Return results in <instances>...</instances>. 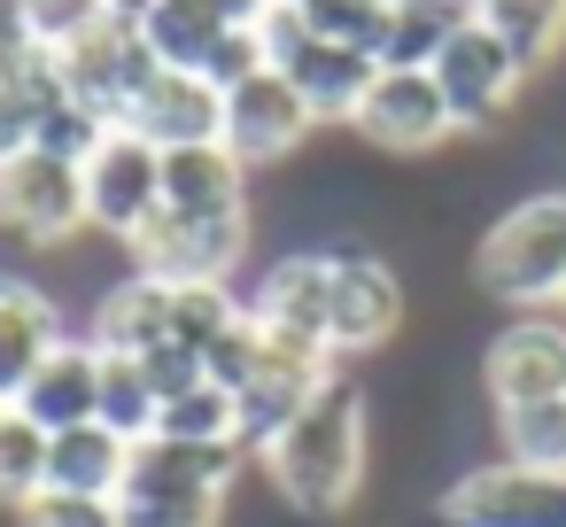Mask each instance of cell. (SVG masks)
<instances>
[{"instance_id":"obj_6","label":"cell","mask_w":566,"mask_h":527,"mask_svg":"<svg viewBox=\"0 0 566 527\" xmlns=\"http://www.w3.org/2000/svg\"><path fill=\"white\" fill-rule=\"evenodd\" d=\"M55 71H63V94L94 117V125H125V109L140 102V86L164 71L140 40V24H117L102 17L94 32H78L71 48H55Z\"/></svg>"},{"instance_id":"obj_29","label":"cell","mask_w":566,"mask_h":527,"mask_svg":"<svg viewBox=\"0 0 566 527\" xmlns=\"http://www.w3.org/2000/svg\"><path fill=\"white\" fill-rule=\"evenodd\" d=\"M303 24L318 40H342V48H365L380 55V32H388V0H303Z\"/></svg>"},{"instance_id":"obj_33","label":"cell","mask_w":566,"mask_h":527,"mask_svg":"<svg viewBox=\"0 0 566 527\" xmlns=\"http://www.w3.org/2000/svg\"><path fill=\"white\" fill-rule=\"evenodd\" d=\"M264 71V40L256 32H226L218 48H210V63H202V78L218 86V94H233L241 78H256Z\"/></svg>"},{"instance_id":"obj_19","label":"cell","mask_w":566,"mask_h":527,"mask_svg":"<svg viewBox=\"0 0 566 527\" xmlns=\"http://www.w3.org/2000/svg\"><path fill=\"white\" fill-rule=\"evenodd\" d=\"M55 341H63L55 295L32 287V280H0V403H9V396L40 372V357H48Z\"/></svg>"},{"instance_id":"obj_32","label":"cell","mask_w":566,"mask_h":527,"mask_svg":"<svg viewBox=\"0 0 566 527\" xmlns=\"http://www.w3.org/2000/svg\"><path fill=\"white\" fill-rule=\"evenodd\" d=\"M24 527H117V504L109 496H71V488H40L24 512Z\"/></svg>"},{"instance_id":"obj_38","label":"cell","mask_w":566,"mask_h":527,"mask_svg":"<svg viewBox=\"0 0 566 527\" xmlns=\"http://www.w3.org/2000/svg\"><path fill=\"white\" fill-rule=\"evenodd\" d=\"M287 9H303V0H287Z\"/></svg>"},{"instance_id":"obj_26","label":"cell","mask_w":566,"mask_h":527,"mask_svg":"<svg viewBox=\"0 0 566 527\" xmlns=\"http://www.w3.org/2000/svg\"><path fill=\"white\" fill-rule=\"evenodd\" d=\"M40 488H48V434L17 403H0V504L24 512Z\"/></svg>"},{"instance_id":"obj_12","label":"cell","mask_w":566,"mask_h":527,"mask_svg":"<svg viewBox=\"0 0 566 527\" xmlns=\"http://www.w3.org/2000/svg\"><path fill=\"white\" fill-rule=\"evenodd\" d=\"M241 249H249V218H171V210H156L133 233V272L171 280V287H187V280H233Z\"/></svg>"},{"instance_id":"obj_2","label":"cell","mask_w":566,"mask_h":527,"mask_svg":"<svg viewBox=\"0 0 566 527\" xmlns=\"http://www.w3.org/2000/svg\"><path fill=\"white\" fill-rule=\"evenodd\" d=\"M249 465L241 442H133L117 481V527H218L226 488Z\"/></svg>"},{"instance_id":"obj_1","label":"cell","mask_w":566,"mask_h":527,"mask_svg":"<svg viewBox=\"0 0 566 527\" xmlns=\"http://www.w3.org/2000/svg\"><path fill=\"white\" fill-rule=\"evenodd\" d=\"M365 450H373L365 388L334 372V380L256 450V465L272 473V488H280L303 519H334V512H349L357 488H365Z\"/></svg>"},{"instance_id":"obj_15","label":"cell","mask_w":566,"mask_h":527,"mask_svg":"<svg viewBox=\"0 0 566 527\" xmlns=\"http://www.w3.org/2000/svg\"><path fill=\"white\" fill-rule=\"evenodd\" d=\"M125 125L148 140V148H210L218 140V125H226V94L210 86V78H195V71H156L148 86H140V102L125 109Z\"/></svg>"},{"instance_id":"obj_4","label":"cell","mask_w":566,"mask_h":527,"mask_svg":"<svg viewBox=\"0 0 566 527\" xmlns=\"http://www.w3.org/2000/svg\"><path fill=\"white\" fill-rule=\"evenodd\" d=\"M256 40H264V63L303 94V109H311L318 125H349L357 102H365V86L380 78V63H373L365 48L318 40V32L303 24V9H287V0H272V17L256 24Z\"/></svg>"},{"instance_id":"obj_17","label":"cell","mask_w":566,"mask_h":527,"mask_svg":"<svg viewBox=\"0 0 566 527\" xmlns=\"http://www.w3.org/2000/svg\"><path fill=\"white\" fill-rule=\"evenodd\" d=\"M40 434H71V426H86L94 411H102V349L94 341H55L48 357H40V372L9 396Z\"/></svg>"},{"instance_id":"obj_36","label":"cell","mask_w":566,"mask_h":527,"mask_svg":"<svg viewBox=\"0 0 566 527\" xmlns=\"http://www.w3.org/2000/svg\"><path fill=\"white\" fill-rule=\"evenodd\" d=\"M202 9H218L226 24H241V32H256V24L272 17V0H202Z\"/></svg>"},{"instance_id":"obj_7","label":"cell","mask_w":566,"mask_h":527,"mask_svg":"<svg viewBox=\"0 0 566 527\" xmlns=\"http://www.w3.org/2000/svg\"><path fill=\"white\" fill-rule=\"evenodd\" d=\"M0 225L40 241V249L86 233L78 156H55V148H9V156H0Z\"/></svg>"},{"instance_id":"obj_34","label":"cell","mask_w":566,"mask_h":527,"mask_svg":"<svg viewBox=\"0 0 566 527\" xmlns=\"http://www.w3.org/2000/svg\"><path fill=\"white\" fill-rule=\"evenodd\" d=\"M140 372H148L156 403H171V396H187V388L202 380V357H195V349H179V341H156V349L140 357Z\"/></svg>"},{"instance_id":"obj_37","label":"cell","mask_w":566,"mask_h":527,"mask_svg":"<svg viewBox=\"0 0 566 527\" xmlns=\"http://www.w3.org/2000/svg\"><path fill=\"white\" fill-rule=\"evenodd\" d=\"M102 9H109L117 24H148V17L164 9V0H102Z\"/></svg>"},{"instance_id":"obj_20","label":"cell","mask_w":566,"mask_h":527,"mask_svg":"<svg viewBox=\"0 0 566 527\" xmlns=\"http://www.w3.org/2000/svg\"><path fill=\"white\" fill-rule=\"evenodd\" d=\"M102 357H148L156 341H171V280H117L102 303H94V334H86Z\"/></svg>"},{"instance_id":"obj_18","label":"cell","mask_w":566,"mask_h":527,"mask_svg":"<svg viewBox=\"0 0 566 527\" xmlns=\"http://www.w3.org/2000/svg\"><path fill=\"white\" fill-rule=\"evenodd\" d=\"M164 210L171 218H249V171L210 140V148H171L164 156Z\"/></svg>"},{"instance_id":"obj_21","label":"cell","mask_w":566,"mask_h":527,"mask_svg":"<svg viewBox=\"0 0 566 527\" xmlns=\"http://www.w3.org/2000/svg\"><path fill=\"white\" fill-rule=\"evenodd\" d=\"M473 24V0H388V32H380V71H434V55Z\"/></svg>"},{"instance_id":"obj_9","label":"cell","mask_w":566,"mask_h":527,"mask_svg":"<svg viewBox=\"0 0 566 527\" xmlns=\"http://www.w3.org/2000/svg\"><path fill=\"white\" fill-rule=\"evenodd\" d=\"M442 527H566V473L489 457L442 488Z\"/></svg>"},{"instance_id":"obj_31","label":"cell","mask_w":566,"mask_h":527,"mask_svg":"<svg viewBox=\"0 0 566 527\" xmlns=\"http://www.w3.org/2000/svg\"><path fill=\"white\" fill-rule=\"evenodd\" d=\"M256 357H264V334H256V318H249V303H241V318L202 349V380L226 388V396H241V388L256 380Z\"/></svg>"},{"instance_id":"obj_10","label":"cell","mask_w":566,"mask_h":527,"mask_svg":"<svg viewBox=\"0 0 566 527\" xmlns=\"http://www.w3.org/2000/svg\"><path fill=\"white\" fill-rule=\"evenodd\" d=\"M403 326V280L373 249H334V295H326V349L334 357H373Z\"/></svg>"},{"instance_id":"obj_16","label":"cell","mask_w":566,"mask_h":527,"mask_svg":"<svg viewBox=\"0 0 566 527\" xmlns=\"http://www.w3.org/2000/svg\"><path fill=\"white\" fill-rule=\"evenodd\" d=\"M326 295H334V256L295 249V256H280V264L256 280L249 318H256L264 334H280V341H311V349H326Z\"/></svg>"},{"instance_id":"obj_25","label":"cell","mask_w":566,"mask_h":527,"mask_svg":"<svg viewBox=\"0 0 566 527\" xmlns=\"http://www.w3.org/2000/svg\"><path fill=\"white\" fill-rule=\"evenodd\" d=\"M496 450H504V465H527V473H566V396L496 411Z\"/></svg>"},{"instance_id":"obj_39","label":"cell","mask_w":566,"mask_h":527,"mask_svg":"<svg viewBox=\"0 0 566 527\" xmlns=\"http://www.w3.org/2000/svg\"><path fill=\"white\" fill-rule=\"evenodd\" d=\"M558 310H566V303H558Z\"/></svg>"},{"instance_id":"obj_27","label":"cell","mask_w":566,"mask_h":527,"mask_svg":"<svg viewBox=\"0 0 566 527\" xmlns=\"http://www.w3.org/2000/svg\"><path fill=\"white\" fill-rule=\"evenodd\" d=\"M156 388H148V372H140V357H102V426L109 434H125V442H148L156 434Z\"/></svg>"},{"instance_id":"obj_14","label":"cell","mask_w":566,"mask_h":527,"mask_svg":"<svg viewBox=\"0 0 566 527\" xmlns=\"http://www.w3.org/2000/svg\"><path fill=\"white\" fill-rule=\"evenodd\" d=\"M380 156H434L458 125H450V102L434 86V71H380L349 117Z\"/></svg>"},{"instance_id":"obj_3","label":"cell","mask_w":566,"mask_h":527,"mask_svg":"<svg viewBox=\"0 0 566 527\" xmlns=\"http://www.w3.org/2000/svg\"><path fill=\"white\" fill-rule=\"evenodd\" d=\"M473 280L481 295L512 303V310H551L566 303V187L520 194L473 249Z\"/></svg>"},{"instance_id":"obj_13","label":"cell","mask_w":566,"mask_h":527,"mask_svg":"<svg viewBox=\"0 0 566 527\" xmlns=\"http://www.w3.org/2000/svg\"><path fill=\"white\" fill-rule=\"evenodd\" d=\"M481 388H489L496 411L566 396V318H551V310H520V318L481 349Z\"/></svg>"},{"instance_id":"obj_22","label":"cell","mask_w":566,"mask_h":527,"mask_svg":"<svg viewBox=\"0 0 566 527\" xmlns=\"http://www.w3.org/2000/svg\"><path fill=\"white\" fill-rule=\"evenodd\" d=\"M125 457H133V442H125V434H109L102 419H86V426H71V434H48V488L109 496V504H117Z\"/></svg>"},{"instance_id":"obj_30","label":"cell","mask_w":566,"mask_h":527,"mask_svg":"<svg viewBox=\"0 0 566 527\" xmlns=\"http://www.w3.org/2000/svg\"><path fill=\"white\" fill-rule=\"evenodd\" d=\"M9 9H17V24L32 32V48H40V55L71 48L78 32H94V24L109 17L102 0H9Z\"/></svg>"},{"instance_id":"obj_8","label":"cell","mask_w":566,"mask_h":527,"mask_svg":"<svg viewBox=\"0 0 566 527\" xmlns=\"http://www.w3.org/2000/svg\"><path fill=\"white\" fill-rule=\"evenodd\" d=\"M434 86H442L458 133H489V125L512 117V102H520V86H527V63H520L489 24H465V32L434 55Z\"/></svg>"},{"instance_id":"obj_11","label":"cell","mask_w":566,"mask_h":527,"mask_svg":"<svg viewBox=\"0 0 566 527\" xmlns=\"http://www.w3.org/2000/svg\"><path fill=\"white\" fill-rule=\"evenodd\" d=\"M311 109H303V94L264 63L256 78H241L233 94H226V125H218V148L241 164V171H256V164H287L303 140H311Z\"/></svg>"},{"instance_id":"obj_24","label":"cell","mask_w":566,"mask_h":527,"mask_svg":"<svg viewBox=\"0 0 566 527\" xmlns=\"http://www.w3.org/2000/svg\"><path fill=\"white\" fill-rule=\"evenodd\" d=\"M473 24H489L535 78L558 55V40H566V0H473Z\"/></svg>"},{"instance_id":"obj_28","label":"cell","mask_w":566,"mask_h":527,"mask_svg":"<svg viewBox=\"0 0 566 527\" xmlns=\"http://www.w3.org/2000/svg\"><path fill=\"white\" fill-rule=\"evenodd\" d=\"M156 434H164V442H241V403H233L226 388L195 380L187 396H171V403L156 411Z\"/></svg>"},{"instance_id":"obj_5","label":"cell","mask_w":566,"mask_h":527,"mask_svg":"<svg viewBox=\"0 0 566 527\" xmlns=\"http://www.w3.org/2000/svg\"><path fill=\"white\" fill-rule=\"evenodd\" d=\"M78 179H86V225L125 249L164 210V148H148L133 125H102V140L78 156Z\"/></svg>"},{"instance_id":"obj_23","label":"cell","mask_w":566,"mask_h":527,"mask_svg":"<svg viewBox=\"0 0 566 527\" xmlns=\"http://www.w3.org/2000/svg\"><path fill=\"white\" fill-rule=\"evenodd\" d=\"M226 32H241V24H226L218 9H202V0H164V9L140 24L148 55H156L164 71H195V78H202V63H210V48H218Z\"/></svg>"},{"instance_id":"obj_35","label":"cell","mask_w":566,"mask_h":527,"mask_svg":"<svg viewBox=\"0 0 566 527\" xmlns=\"http://www.w3.org/2000/svg\"><path fill=\"white\" fill-rule=\"evenodd\" d=\"M32 63H40V48H32V32L17 24V9L0 0V102H9L24 78H32Z\"/></svg>"}]
</instances>
